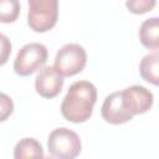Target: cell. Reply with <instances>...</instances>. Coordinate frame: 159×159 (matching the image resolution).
Masks as SVG:
<instances>
[{
  "instance_id": "8",
  "label": "cell",
  "mask_w": 159,
  "mask_h": 159,
  "mask_svg": "<svg viewBox=\"0 0 159 159\" xmlns=\"http://www.w3.org/2000/svg\"><path fill=\"white\" fill-rule=\"evenodd\" d=\"M101 114L102 118L111 124H123L133 118V116L127 111L123 103L120 91L113 92L104 98L101 108Z\"/></svg>"
},
{
  "instance_id": "6",
  "label": "cell",
  "mask_w": 159,
  "mask_h": 159,
  "mask_svg": "<svg viewBox=\"0 0 159 159\" xmlns=\"http://www.w3.org/2000/svg\"><path fill=\"white\" fill-rule=\"evenodd\" d=\"M122 92V99L127 111L132 114H142L148 112L153 106V93L143 86H130L124 88Z\"/></svg>"
},
{
  "instance_id": "14",
  "label": "cell",
  "mask_w": 159,
  "mask_h": 159,
  "mask_svg": "<svg viewBox=\"0 0 159 159\" xmlns=\"http://www.w3.org/2000/svg\"><path fill=\"white\" fill-rule=\"evenodd\" d=\"M14 112V102L6 93L0 92V122L6 120Z\"/></svg>"
},
{
  "instance_id": "2",
  "label": "cell",
  "mask_w": 159,
  "mask_h": 159,
  "mask_svg": "<svg viewBox=\"0 0 159 159\" xmlns=\"http://www.w3.org/2000/svg\"><path fill=\"white\" fill-rule=\"evenodd\" d=\"M58 1L57 0H30L27 24L35 32L50 31L57 22Z\"/></svg>"
},
{
  "instance_id": "13",
  "label": "cell",
  "mask_w": 159,
  "mask_h": 159,
  "mask_svg": "<svg viewBox=\"0 0 159 159\" xmlns=\"http://www.w3.org/2000/svg\"><path fill=\"white\" fill-rule=\"evenodd\" d=\"M155 1L154 0H129L125 2V6L128 7V10L133 14H144L150 11L154 6H155Z\"/></svg>"
},
{
  "instance_id": "5",
  "label": "cell",
  "mask_w": 159,
  "mask_h": 159,
  "mask_svg": "<svg viewBox=\"0 0 159 159\" xmlns=\"http://www.w3.org/2000/svg\"><path fill=\"white\" fill-rule=\"evenodd\" d=\"M86 62V50L78 43H67L57 51L53 68L62 77H71L80 73L84 68Z\"/></svg>"
},
{
  "instance_id": "4",
  "label": "cell",
  "mask_w": 159,
  "mask_h": 159,
  "mask_svg": "<svg viewBox=\"0 0 159 159\" xmlns=\"http://www.w3.org/2000/svg\"><path fill=\"white\" fill-rule=\"evenodd\" d=\"M48 52L45 45L40 42H30L24 45L14 61V71L16 75L26 77L32 75L47 61Z\"/></svg>"
},
{
  "instance_id": "1",
  "label": "cell",
  "mask_w": 159,
  "mask_h": 159,
  "mask_svg": "<svg viewBox=\"0 0 159 159\" xmlns=\"http://www.w3.org/2000/svg\"><path fill=\"white\" fill-rule=\"evenodd\" d=\"M97 101V89L89 81L73 82L61 103V113L72 123H83L92 116Z\"/></svg>"
},
{
  "instance_id": "15",
  "label": "cell",
  "mask_w": 159,
  "mask_h": 159,
  "mask_svg": "<svg viewBox=\"0 0 159 159\" xmlns=\"http://www.w3.org/2000/svg\"><path fill=\"white\" fill-rule=\"evenodd\" d=\"M11 48H12V45H11L10 39L2 32H0V66L7 62L11 55Z\"/></svg>"
},
{
  "instance_id": "16",
  "label": "cell",
  "mask_w": 159,
  "mask_h": 159,
  "mask_svg": "<svg viewBox=\"0 0 159 159\" xmlns=\"http://www.w3.org/2000/svg\"><path fill=\"white\" fill-rule=\"evenodd\" d=\"M42 159H55V158H53V157H50V155H48V157H43Z\"/></svg>"
},
{
  "instance_id": "12",
  "label": "cell",
  "mask_w": 159,
  "mask_h": 159,
  "mask_svg": "<svg viewBox=\"0 0 159 159\" xmlns=\"http://www.w3.org/2000/svg\"><path fill=\"white\" fill-rule=\"evenodd\" d=\"M20 4L16 0H0V22L10 24L17 20Z\"/></svg>"
},
{
  "instance_id": "3",
  "label": "cell",
  "mask_w": 159,
  "mask_h": 159,
  "mask_svg": "<svg viewBox=\"0 0 159 159\" xmlns=\"http://www.w3.org/2000/svg\"><path fill=\"white\" fill-rule=\"evenodd\" d=\"M47 148L55 159H75L81 153V139L66 127L56 128L48 135Z\"/></svg>"
},
{
  "instance_id": "9",
  "label": "cell",
  "mask_w": 159,
  "mask_h": 159,
  "mask_svg": "<svg viewBox=\"0 0 159 159\" xmlns=\"http://www.w3.org/2000/svg\"><path fill=\"white\" fill-rule=\"evenodd\" d=\"M139 39L144 47L158 51L159 48V19L157 16L147 19L139 29Z\"/></svg>"
},
{
  "instance_id": "11",
  "label": "cell",
  "mask_w": 159,
  "mask_h": 159,
  "mask_svg": "<svg viewBox=\"0 0 159 159\" xmlns=\"http://www.w3.org/2000/svg\"><path fill=\"white\" fill-rule=\"evenodd\" d=\"M139 72L144 81L158 86L159 83V53L154 51L145 55L139 63Z\"/></svg>"
},
{
  "instance_id": "10",
  "label": "cell",
  "mask_w": 159,
  "mask_h": 159,
  "mask_svg": "<svg viewBox=\"0 0 159 159\" xmlns=\"http://www.w3.org/2000/svg\"><path fill=\"white\" fill-rule=\"evenodd\" d=\"M43 148L34 138L20 139L14 148V159H42Z\"/></svg>"
},
{
  "instance_id": "7",
  "label": "cell",
  "mask_w": 159,
  "mask_h": 159,
  "mask_svg": "<svg viewBox=\"0 0 159 159\" xmlns=\"http://www.w3.org/2000/svg\"><path fill=\"white\" fill-rule=\"evenodd\" d=\"M63 87V77L53 68L46 66L40 70L35 78V89L43 98L56 97Z\"/></svg>"
}]
</instances>
